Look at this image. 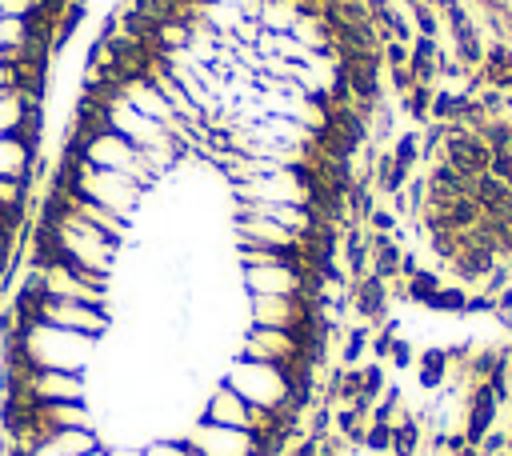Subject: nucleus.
Wrapping results in <instances>:
<instances>
[{"label":"nucleus","mask_w":512,"mask_h":456,"mask_svg":"<svg viewBox=\"0 0 512 456\" xmlns=\"http://www.w3.org/2000/svg\"><path fill=\"white\" fill-rule=\"evenodd\" d=\"M28 276L40 284L44 296L52 300H80V304H100L108 300V284L104 276H92L84 268H76L72 260H48V264H28Z\"/></svg>","instance_id":"nucleus-3"},{"label":"nucleus","mask_w":512,"mask_h":456,"mask_svg":"<svg viewBox=\"0 0 512 456\" xmlns=\"http://www.w3.org/2000/svg\"><path fill=\"white\" fill-rule=\"evenodd\" d=\"M236 240H244V244H264V248H296L304 236H296L292 228H284V224H276V220H268V216H260V212L236 208Z\"/></svg>","instance_id":"nucleus-6"},{"label":"nucleus","mask_w":512,"mask_h":456,"mask_svg":"<svg viewBox=\"0 0 512 456\" xmlns=\"http://www.w3.org/2000/svg\"><path fill=\"white\" fill-rule=\"evenodd\" d=\"M36 320L40 324H52V328H64V332H80L88 340L104 336L108 332V308L100 304H80V300H52V296H40L36 304Z\"/></svg>","instance_id":"nucleus-4"},{"label":"nucleus","mask_w":512,"mask_h":456,"mask_svg":"<svg viewBox=\"0 0 512 456\" xmlns=\"http://www.w3.org/2000/svg\"><path fill=\"white\" fill-rule=\"evenodd\" d=\"M44 444L56 448L60 456H88V452L104 448L100 436H96V428H60V432H52Z\"/></svg>","instance_id":"nucleus-9"},{"label":"nucleus","mask_w":512,"mask_h":456,"mask_svg":"<svg viewBox=\"0 0 512 456\" xmlns=\"http://www.w3.org/2000/svg\"><path fill=\"white\" fill-rule=\"evenodd\" d=\"M224 384L232 392H240L248 404L256 408H272V412H296V396H292V380L284 368L276 364H260V360H236L224 376Z\"/></svg>","instance_id":"nucleus-2"},{"label":"nucleus","mask_w":512,"mask_h":456,"mask_svg":"<svg viewBox=\"0 0 512 456\" xmlns=\"http://www.w3.org/2000/svg\"><path fill=\"white\" fill-rule=\"evenodd\" d=\"M32 152L24 144H16L12 136H0V176L8 180H28L32 176Z\"/></svg>","instance_id":"nucleus-10"},{"label":"nucleus","mask_w":512,"mask_h":456,"mask_svg":"<svg viewBox=\"0 0 512 456\" xmlns=\"http://www.w3.org/2000/svg\"><path fill=\"white\" fill-rule=\"evenodd\" d=\"M188 448H196L200 456H256V436L244 428H228V424H212V420H196L184 436Z\"/></svg>","instance_id":"nucleus-5"},{"label":"nucleus","mask_w":512,"mask_h":456,"mask_svg":"<svg viewBox=\"0 0 512 456\" xmlns=\"http://www.w3.org/2000/svg\"><path fill=\"white\" fill-rule=\"evenodd\" d=\"M24 192H28L24 180L0 176V212H24Z\"/></svg>","instance_id":"nucleus-11"},{"label":"nucleus","mask_w":512,"mask_h":456,"mask_svg":"<svg viewBox=\"0 0 512 456\" xmlns=\"http://www.w3.org/2000/svg\"><path fill=\"white\" fill-rule=\"evenodd\" d=\"M252 412H256V404H248V400H244L240 392H232L228 384H216V388L208 392V404H204V416H200V420L252 432Z\"/></svg>","instance_id":"nucleus-8"},{"label":"nucleus","mask_w":512,"mask_h":456,"mask_svg":"<svg viewBox=\"0 0 512 456\" xmlns=\"http://www.w3.org/2000/svg\"><path fill=\"white\" fill-rule=\"evenodd\" d=\"M244 284L252 296H296L312 284H304V276L292 264H264V268H244Z\"/></svg>","instance_id":"nucleus-7"},{"label":"nucleus","mask_w":512,"mask_h":456,"mask_svg":"<svg viewBox=\"0 0 512 456\" xmlns=\"http://www.w3.org/2000/svg\"><path fill=\"white\" fill-rule=\"evenodd\" d=\"M16 348L24 352V360L32 368H60V372H84L88 356H92V340L80 332H64L52 324H24V332L16 336Z\"/></svg>","instance_id":"nucleus-1"}]
</instances>
